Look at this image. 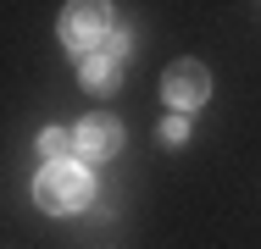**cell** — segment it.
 <instances>
[{
    "mask_svg": "<svg viewBox=\"0 0 261 249\" xmlns=\"http://www.w3.org/2000/svg\"><path fill=\"white\" fill-rule=\"evenodd\" d=\"M89 172L84 166H45L39 172V183H34V199H39V210H50V216H67V210H84L89 205Z\"/></svg>",
    "mask_w": 261,
    "mask_h": 249,
    "instance_id": "cell-1",
    "label": "cell"
},
{
    "mask_svg": "<svg viewBox=\"0 0 261 249\" xmlns=\"http://www.w3.org/2000/svg\"><path fill=\"white\" fill-rule=\"evenodd\" d=\"M78 155L84 161H106V155H117L122 144V128H117V116H89V122H78Z\"/></svg>",
    "mask_w": 261,
    "mask_h": 249,
    "instance_id": "cell-5",
    "label": "cell"
},
{
    "mask_svg": "<svg viewBox=\"0 0 261 249\" xmlns=\"http://www.w3.org/2000/svg\"><path fill=\"white\" fill-rule=\"evenodd\" d=\"M78 149V139L67 133V128H45V139H39V155H45V166H67V155Z\"/></svg>",
    "mask_w": 261,
    "mask_h": 249,
    "instance_id": "cell-6",
    "label": "cell"
},
{
    "mask_svg": "<svg viewBox=\"0 0 261 249\" xmlns=\"http://www.w3.org/2000/svg\"><path fill=\"white\" fill-rule=\"evenodd\" d=\"M61 39L72 50H89L106 39V6H95V0H84V6H67L61 11Z\"/></svg>",
    "mask_w": 261,
    "mask_h": 249,
    "instance_id": "cell-3",
    "label": "cell"
},
{
    "mask_svg": "<svg viewBox=\"0 0 261 249\" xmlns=\"http://www.w3.org/2000/svg\"><path fill=\"white\" fill-rule=\"evenodd\" d=\"M122 61H128V45H122V39H106L95 55H84V61H78V72H84V83H89L95 95H106V89L122 78Z\"/></svg>",
    "mask_w": 261,
    "mask_h": 249,
    "instance_id": "cell-4",
    "label": "cell"
},
{
    "mask_svg": "<svg viewBox=\"0 0 261 249\" xmlns=\"http://www.w3.org/2000/svg\"><path fill=\"white\" fill-rule=\"evenodd\" d=\"M161 95L172 100L178 111H195L200 100H211V72L200 61H178V67H167V78H161Z\"/></svg>",
    "mask_w": 261,
    "mask_h": 249,
    "instance_id": "cell-2",
    "label": "cell"
},
{
    "mask_svg": "<svg viewBox=\"0 0 261 249\" xmlns=\"http://www.w3.org/2000/svg\"><path fill=\"white\" fill-rule=\"evenodd\" d=\"M184 139H189V122L184 116H167L161 122V144H184Z\"/></svg>",
    "mask_w": 261,
    "mask_h": 249,
    "instance_id": "cell-7",
    "label": "cell"
}]
</instances>
